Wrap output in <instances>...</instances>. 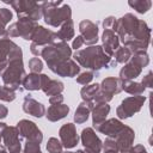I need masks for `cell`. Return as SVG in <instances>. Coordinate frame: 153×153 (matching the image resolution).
Masks as SVG:
<instances>
[{"label": "cell", "instance_id": "obj_41", "mask_svg": "<svg viewBox=\"0 0 153 153\" xmlns=\"http://www.w3.org/2000/svg\"><path fill=\"white\" fill-rule=\"evenodd\" d=\"M63 102V96L60 93V94H54L49 98V103L51 105H56V104H62Z\"/></svg>", "mask_w": 153, "mask_h": 153}, {"label": "cell", "instance_id": "obj_13", "mask_svg": "<svg viewBox=\"0 0 153 153\" xmlns=\"http://www.w3.org/2000/svg\"><path fill=\"white\" fill-rule=\"evenodd\" d=\"M80 36L84 39V43L87 45H93L98 41V26L91 20H81L79 24Z\"/></svg>", "mask_w": 153, "mask_h": 153}, {"label": "cell", "instance_id": "obj_48", "mask_svg": "<svg viewBox=\"0 0 153 153\" xmlns=\"http://www.w3.org/2000/svg\"><path fill=\"white\" fill-rule=\"evenodd\" d=\"M0 153H8V152H6L4 148H0Z\"/></svg>", "mask_w": 153, "mask_h": 153}, {"label": "cell", "instance_id": "obj_25", "mask_svg": "<svg viewBox=\"0 0 153 153\" xmlns=\"http://www.w3.org/2000/svg\"><path fill=\"white\" fill-rule=\"evenodd\" d=\"M93 106H94L93 102H85V100H82V102L79 104L78 109L75 110L74 121H75L78 124H81V123L86 122L87 118H88V116H90V112H91L92 109H93Z\"/></svg>", "mask_w": 153, "mask_h": 153}, {"label": "cell", "instance_id": "obj_38", "mask_svg": "<svg viewBox=\"0 0 153 153\" xmlns=\"http://www.w3.org/2000/svg\"><path fill=\"white\" fill-rule=\"evenodd\" d=\"M23 153H42V151H41V147H39V143L38 142L26 141Z\"/></svg>", "mask_w": 153, "mask_h": 153}, {"label": "cell", "instance_id": "obj_2", "mask_svg": "<svg viewBox=\"0 0 153 153\" xmlns=\"http://www.w3.org/2000/svg\"><path fill=\"white\" fill-rule=\"evenodd\" d=\"M74 59L81 67H85L94 73H97L102 68H110L117 65L115 60L112 61L111 57L104 53L100 45H91L86 49L76 50L74 54Z\"/></svg>", "mask_w": 153, "mask_h": 153}, {"label": "cell", "instance_id": "obj_11", "mask_svg": "<svg viewBox=\"0 0 153 153\" xmlns=\"http://www.w3.org/2000/svg\"><path fill=\"white\" fill-rule=\"evenodd\" d=\"M81 142L85 147V153H99L103 143L92 128H85L81 131Z\"/></svg>", "mask_w": 153, "mask_h": 153}, {"label": "cell", "instance_id": "obj_16", "mask_svg": "<svg viewBox=\"0 0 153 153\" xmlns=\"http://www.w3.org/2000/svg\"><path fill=\"white\" fill-rule=\"evenodd\" d=\"M102 41H103V50L108 56H114V53L120 48V39L118 36L116 35L115 31L112 30H104L103 36H102Z\"/></svg>", "mask_w": 153, "mask_h": 153}, {"label": "cell", "instance_id": "obj_19", "mask_svg": "<svg viewBox=\"0 0 153 153\" xmlns=\"http://www.w3.org/2000/svg\"><path fill=\"white\" fill-rule=\"evenodd\" d=\"M23 110L24 112L29 114V115H32L35 117H42L44 114H45V108L42 103L37 102L35 98H32L30 94L26 96L24 98V102H23Z\"/></svg>", "mask_w": 153, "mask_h": 153}, {"label": "cell", "instance_id": "obj_47", "mask_svg": "<svg viewBox=\"0 0 153 153\" xmlns=\"http://www.w3.org/2000/svg\"><path fill=\"white\" fill-rule=\"evenodd\" d=\"M104 153H118V152H115V151H104Z\"/></svg>", "mask_w": 153, "mask_h": 153}, {"label": "cell", "instance_id": "obj_45", "mask_svg": "<svg viewBox=\"0 0 153 153\" xmlns=\"http://www.w3.org/2000/svg\"><path fill=\"white\" fill-rule=\"evenodd\" d=\"M7 126L2 122H0V148H2V135H4V130Z\"/></svg>", "mask_w": 153, "mask_h": 153}, {"label": "cell", "instance_id": "obj_33", "mask_svg": "<svg viewBox=\"0 0 153 153\" xmlns=\"http://www.w3.org/2000/svg\"><path fill=\"white\" fill-rule=\"evenodd\" d=\"M130 60H133L135 63H137L141 68L146 67L148 63H149V57L147 55L146 51H137V53H134V55L130 57Z\"/></svg>", "mask_w": 153, "mask_h": 153}, {"label": "cell", "instance_id": "obj_18", "mask_svg": "<svg viewBox=\"0 0 153 153\" xmlns=\"http://www.w3.org/2000/svg\"><path fill=\"white\" fill-rule=\"evenodd\" d=\"M51 72H54L55 74H57L60 76H69V78H72V76H75V75L79 74L80 67L73 60L68 59V60L59 63L56 67H54L51 69Z\"/></svg>", "mask_w": 153, "mask_h": 153}, {"label": "cell", "instance_id": "obj_3", "mask_svg": "<svg viewBox=\"0 0 153 153\" xmlns=\"http://www.w3.org/2000/svg\"><path fill=\"white\" fill-rule=\"evenodd\" d=\"M25 69L23 65V51L20 47L17 44L13 47L8 55L7 66L6 69L2 73V80L5 86L12 88V90H22L20 86L23 84V80L25 78Z\"/></svg>", "mask_w": 153, "mask_h": 153}, {"label": "cell", "instance_id": "obj_44", "mask_svg": "<svg viewBox=\"0 0 153 153\" xmlns=\"http://www.w3.org/2000/svg\"><path fill=\"white\" fill-rule=\"evenodd\" d=\"M7 114H8L7 108H6L5 105H1V104H0V120L5 118V117L7 116Z\"/></svg>", "mask_w": 153, "mask_h": 153}, {"label": "cell", "instance_id": "obj_43", "mask_svg": "<svg viewBox=\"0 0 153 153\" xmlns=\"http://www.w3.org/2000/svg\"><path fill=\"white\" fill-rule=\"evenodd\" d=\"M42 47H38V45H36V44H33V43H31V45H30V50H31V53L33 54V55H36V56H39L41 54H42Z\"/></svg>", "mask_w": 153, "mask_h": 153}, {"label": "cell", "instance_id": "obj_46", "mask_svg": "<svg viewBox=\"0 0 153 153\" xmlns=\"http://www.w3.org/2000/svg\"><path fill=\"white\" fill-rule=\"evenodd\" d=\"M62 153H85V152L81 151V149H79V151H76V152H67V151H66V152H62Z\"/></svg>", "mask_w": 153, "mask_h": 153}, {"label": "cell", "instance_id": "obj_1", "mask_svg": "<svg viewBox=\"0 0 153 153\" xmlns=\"http://www.w3.org/2000/svg\"><path fill=\"white\" fill-rule=\"evenodd\" d=\"M115 32L131 53L146 51L151 41V29L146 22L140 20L131 13L116 19Z\"/></svg>", "mask_w": 153, "mask_h": 153}, {"label": "cell", "instance_id": "obj_37", "mask_svg": "<svg viewBox=\"0 0 153 153\" xmlns=\"http://www.w3.org/2000/svg\"><path fill=\"white\" fill-rule=\"evenodd\" d=\"M29 68H30L31 73H37V74H39V72H41L42 68H43V63H42V61H41L38 57H32V59L29 61Z\"/></svg>", "mask_w": 153, "mask_h": 153}, {"label": "cell", "instance_id": "obj_12", "mask_svg": "<svg viewBox=\"0 0 153 153\" xmlns=\"http://www.w3.org/2000/svg\"><path fill=\"white\" fill-rule=\"evenodd\" d=\"M2 145L7 148L8 153H20L22 145L19 140V131L17 127H6L2 135Z\"/></svg>", "mask_w": 153, "mask_h": 153}, {"label": "cell", "instance_id": "obj_14", "mask_svg": "<svg viewBox=\"0 0 153 153\" xmlns=\"http://www.w3.org/2000/svg\"><path fill=\"white\" fill-rule=\"evenodd\" d=\"M59 136H60L62 146L66 148L75 147L78 141H79V136L76 134V129H75V126L73 123L63 124L59 130Z\"/></svg>", "mask_w": 153, "mask_h": 153}, {"label": "cell", "instance_id": "obj_26", "mask_svg": "<svg viewBox=\"0 0 153 153\" xmlns=\"http://www.w3.org/2000/svg\"><path fill=\"white\" fill-rule=\"evenodd\" d=\"M57 38L61 39V42H67L69 39H72L74 37V25H73V20L69 19L67 22H65L61 25V29L56 32Z\"/></svg>", "mask_w": 153, "mask_h": 153}, {"label": "cell", "instance_id": "obj_7", "mask_svg": "<svg viewBox=\"0 0 153 153\" xmlns=\"http://www.w3.org/2000/svg\"><path fill=\"white\" fill-rule=\"evenodd\" d=\"M38 24L29 18L20 17L18 18L17 23H13L7 29V36L8 37H22L26 41H31L32 35L36 30Z\"/></svg>", "mask_w": 153, "mask_h": 153}, {"label": "cell", "instance_id": "obj_6", "mask_svg": "<svg viewBox=\"0 0 153 153\" xmlns=\"http://www.w3.org/2000/svg\"><path fill=\"white\" fill-rule=\"evenodd\" d=\"M8 4L16 10V12L18 14V18L25 17V18H29V19L36 22V20H39L43 17L42 2L17 0V1H11Z\"/></svg>", "mask_w": 153, "mask_h": 153}, {"label": "cell", "instance_id": "obj_40", "mask_svg": "<svg viewBox=\"0 0 153 153\" xmlns=\"http://www.w3.org/2000/svg\"><path fill=\"white\" fill-rule=\"evenodd\" d=\"M152 79H153V76H152V72H148L147 73V75H145L143 76V79H142V81H141V85L146 88V87H152V85H153V82H152Z\"/></svg>", "mask_w": 153, "mask_h": 153}, {"label": "cell", "instance_id": "obj_42", "mask_svg": "<svg viewBox=\"0 0 153 153\" xmlns=\"http://www.w3.org/2000/svg\"><path fill=\"white\" fill-rule=\"evenodd\" d=\"M85 43H84V39H82V37L81 36H76V38L73 41V44H72V48H74L75 50H79V48L81 47V45H84Z\"/></svg>", "mask_w": 153, "mask_h": 153}, {"label": "cell", "instance_id": "obj_30", "mask_svg": "<svg viewBox=\"0 0 153 153\" xmlns=\"http://www.w3.org/2000/svg\"><path fill=\"white\" fill-rule=\"evenodd\" d=\"M12 19V12L8 8H0V37H8L6 25Z\"/></svg>", "mask_w": 153, "mask_h": 153}, {"label": "cell", "instance_id": "obj_34", "mask_svg": "<svg viewBox=\"0 0 153 153\" xmlns=\"http://www.w3.org/2000/svg\"><path fill=\"white\" fill-rule=\"evenodd\" d=\"M16 99V91L7 87V86H0V100L5 102H12Z\"/></svg>", "mask_w": 153, "mask_h": 153}, {"label": "cell", "instance_id": "obj_5", "mask_svg": "<svg viewBox=\"0 0 153 153\" xmlns=\"http://www.w3.org/2000/svg\"><path fill=\"white\" fill-rule=\"evenodd\" d=\"M42 57H44L49 69L51 71L59 63L68 60L72 55V49L66 42H54L49 45L43 47L42 49Z\"/></svg>", "mask_w": 153, "mask_h": 153}, {"label": "cell", "instance_id": "obj_27", "mask_svg": "<svg viewBox=\"0 0 153 153\" xmlns=\"http://www.w3.org/2000/svg\"><path fill=\"white\" fill-rule=\"evenodd\" d=\"M22 86H24L27 91H37L41 90V74L37 73H30L25 75Z\"/></svg>", "mask_w": 153, "mask_h": 153}, {"label": "cell", "instance_id": "obj_39", "mask_svg": "<svg viewBox=\"0 0 153 153\" xmlns=\"http://www.w3.org/2000/svg\"><path fill=\"white\" fill-rule=\"evenodd\" d=\"M115 25H116V18L115 17H108L103 22V27L104 30H112L115 31Z\"/></svg>", "mask_w": 153, "mask_h": 153}, {"label": "cell", "instance_id": "obj_36", "mask_svg": "<svg viewBox=\"0 0 153 153\" xmlns=\"http://www.w3.org/2000/svg\"><path fill=\"white\" fill-rule=\"evenodd\" d=\"M94 75H97V73H94L92 71H86L84 73H80L79 76H76V82L86 86V85H88L92 81V79L94 78Z\"/></svg>", "mask_w": 153, "mask_h": 153}, {"label": "cell", "instance_id": "obj_21", "mask_svg": "<svg viewBox=\"0 0 153 153\" xmlns=\"http://www.w3.org/2000/svg\"><path fill=\"white\" fill-rule=\"evenodd\" d=\"M14 45H16V43L12 42L8 37H0V76L2 75L4 71L6 69L8 55Z\"/></svg>", "mask_w": 153, "mask_h": 153}, {"label": "cell", "instance_id": "obj_23", "mask_svg": "<svg viewBox=\"0 0 153 153\" xmlns=\"http://www.w3.org/2000/svg\"><path fill=\"white\" fill-rule=\"evenodd\" d=\"M69 112V106L65 104H56V105H50L47 111V118L51 122L60 121L65 118Z\"/></svg>", "mask_w": 153, "mask_h": 153}, {"label": "cell", "instance_id": "obj_28", "mask_svg": "<svg viewBox=\"0 0 153 153\" xmlns=\"http://www.w3.org/2000/svg\"><path fill=\"white\" fill-rule=\"evenodd\" d=\"M121 85L122 90L133 96H141L146 90L140 82H134L133 80H121Z\"/></svg>", "mask_w": 153, "mask_h": 153}, {"label": "cell", "instance_id": "obj_4", "mask_svg": "<svg viewBox=\"0 0 153 153\" xmlns=\"http://www.w3.org/2000/svg\"><path fill=\"white\" fill-rule=\"evenodd\" d=\"M42 12L44 22L50 26H61L65 22L71 19V6L65 2L45 1L42 2Z\"/></svg>", "mask_w": 153, "mask_h": 153}, {"label": "cell", "instance_id": "obj_24", "mask_svg": "<svg viewBox=\"0 0 153 153\" xmlns=\"http://www.w3.org/2000/svg\"><path fill=\"white\" fill-rule=\"evenodd\" d=\"M109 112H110V105H108V103H97V105L93 106V109H92L93 126L97 127V126L102 124L105 121Z\"/></svg>", "mask_w": 153, "mask_h": 153}, {"label": "cell", "instance_id": "obj_32", "mask_svg": "<svg viewBox=\"0 0 153 153\" xmlns=\"http://www.w3.org/2000/svg\"><path fill=\"white\" fill-rule=\"evenodd\" d=\"M128 5L130 7H133L134 10H136L139 13H146L152 6V1H149V0H135V1H129Z\"/></svg>", "mask_w": 153, "mask_h": 153}, {"label": "cell", "instance_id": "obj_15", "mask_svg": "<svg viewBox=\"0 0 153 153\" xmlns=\"http://www.w3.org/2000/svg\"><path fill=\"white\" fill-rule=\"evenodd\" d=\"M56 38H57L56 32H54V31H51V30H48V29H45V27L38 25V26L36 27L33 35H32L31 41H32L33 44H36V45L43 48V47H45V45H49V44L54 43Z\"/></svg>", "mask_w": 153, "mask_h": 153}, {"label": "cell", "instance_id": "obj_29", "mask_svg": "<svg viewBox=\"0 0 153 153\" xmlns=\"http://www.w3.org/2000/svg\"><path fill=\"white\" fill-rule=\"evenodd\" d=\"M99 91V84H92V85H86L81 88L80 94L82 100L85 102H93L96 94Z\"/></svg>", "mask_w": 153, "mask_h": 153}, {"label": "cell", "instance_id": "obj_35", "mask_svg": "<svg viewBox=\"0 0 153 153\" xmlns=\"http://www.w3.org/2000/svg\"><path fill=\"white\" fill-rule=\"evenodd\" d=\"M47 151L49 153H62V143L56 137H50L47 142Z\"/></svg>", "mask_w": 153, "mask_h": 153}, {"label": "cell", "instance_id": "obj_10", "mask_svg": "<svg viewBox=\"0 0 153 153\" xmlns=\"http://www.w3.org/2000/svg\"><path fill=\"white\" fill-rule=\"evenodd\" d=\"M17 129L19 131V135L24 137L26 141H32V142H38L41 143L43 140V134L39 130V128L33 123L32 121L29 120H22L17 123Z\"/></svg>", "mask_w": 153, "mask_h": 153}, {"label": "cell", "instance_id": "obj_8", "mask_svg": "<svg viewBox=\"0 0 153 153\" xmlns=\"http://www.w3.org/2000/svg\"><path fill=\"white\" fill-rule=\"evenodd\" d=\"M122 91L121 80L114 76L105 78L99 85V91L94 97L96 103H108L112 99V97Z\"/></svg>", "mask_w": 153, "mask_h": 153}, {"label": "cell", "instance_id": "obj_20", "mask_svg": "<svg viewBox=\"0 0 153 153\" xmlns=\"http://www.w3.org/2000/svg\"><path fill=\"white\" fill-rule=\"evenodd\" d=\"M123 126L124 124L121 121H118L116 118H110L108 121H104L102 124H99L94 128H96V130L108 135L109 137H115L118 134V131L123 128Z\"/></svg>", "mask_w": 153, "mask_h": 153}, {"label": "cell", "instance_id": "obj_22", "mask_svg": "<svg viewBox=\"0 0 153 153\" xmlns=\"http://www.w3.org/2000/svg\"><path fill=\"white\" fill-rule=\"evenodd\" d=\"M142 68L135 63L133 60L129 59V61L127 62V65L120 71V80H133L135 78H137L141 74Z\"/></svg>", "mask_w": 153, "mask_h": 153}, {"label": "cell", "instance_id": "obj_17", "mask_svg": "<svg viewBox=\"0 0 153 153\" xmlns=\"http://www.w3.org/2000/svg\"><path fill=\"white\" fill-rule=\"evenodd\" d=\"M63 84L59 80L50 79L45 74H41V90L47 94V96H54V94H60L63 91Z\"/></svg>", "mask_w": 153, "mask_h": 153}, {"label": "cell", "instance_id": "obj_31", "mask_svg": "<svg viewBox=\"0 0 153 153\" xmlns=\"http://www.w3.org/2000/svg\"><path fill=\"white\" fill-rule=\"evenodd\" d=\"M115 62L116 63H127L129 59L131 57V51L126 47H120L115 53Z\"/></svg>", "mask_w": 153, "mask_h": 153}, {"label": "cell", "instance_id": "obj_9", "mask_svg": "<svg viewBox=\"0 0 153 153\" xmlns=\"http://www.w3.org/2000/svg\"><path fill=\"white\" fill-rule=\"evenodd\" d=\"M145 100H146L145 96H131V97L123 99L116 110L118 118L124 120V118L131 117L134 114L139 112L140 109L142 108Z\"/></svg>", "mask_w": 153, "mask_h": 153}]
</instances>
